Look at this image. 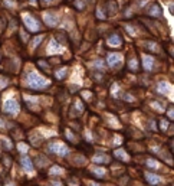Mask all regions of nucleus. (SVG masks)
Listing matches in <instances>:
<instances>
[{
    "label": "nucleus",
    "mask_w": 174,
    "mask_h": 186,
    "mask_svg": "<svg viewBox=\"0 0 174 186\" xmlns=\"http://www.w3.org/2000/svg\"><path fill=\"white\" fill-rule=\"evenodd\" d=\"M29 81H30V85L33 88H41V87L45 85V81L42 78H39L36 74H30V75H29Z\"/></svg>",
    "instance_id": "nucleus-1"
},
{
    "label": "nucleus",
    "mask_w": 174,
    "mask_h": 186,
    "mask_svg": "<svg viewBox=\"0 0 174 186\" xmlns=\"http://www.w3.org/2000/svg\"><path fill=\"white\" fill-rule=\"evenodd\" d=\"M115 156H118V157H121L122 160H125V159H128L125 153H121V150H117V152H115Z\"/></svg>",
    "instance_id": "nucleus-6"
},
{
    "label": "nucleus",
    "mask_w": 174,
    "mask_h": 186,
    "mask_svg": "<svg viewBox=\"0 0 174 186\" xmlns=\"http://www.w3.org/2000/svg\"><path fill=\"white\" fill-rule=\"evenodd\" d=\"M94 162H95V163H98V165H101V162H104V165H107V163H108V157H107L105 155L99 153V155L94 159Z\"/></svg>",
    "instance_id": "nucleus-4"
},
{
    "label": "nucleus",
    "mask_w": 174,
    "mask_h": 186,
    "mask_svg": "<svg viewBox=\"0 0 174 186\" xmlns=\"http://www.w3.org/2000/svg\"><path fill=\"white\" fill-rule=\"evenodd\" d=\"M41 39H42V36H38V38H36V41L33 42V46H36V45H38V43L41 42Z\"/></svg>",
    "instance_id": "nucleus-7"
},
{
    "label": "nucleus",
    "mask_w": 174,
    "mask_h": 186,
    "mask_svg": "<svg viewBox=\"0 0 174 186\" xmlns=\"http://www.w3.org/2000/svg\"><path fill=\"white\" fill-rule=\"evenodd\" d=\"M45 2H48V0H45Z\"/></svg>",
    "instance_id": "nucleus-8"
},
{
    "label": "nucleus",
    "mask_w": 174,
    "mask_h": 186,
    "mask_svg": "<svg viewBox=\"0 0 174 186\" xmlns=\"http://www.w3.org/2000/svg\"><path fill=\"white\" fill-rule=\"evenodd\" d=\"M6 111H10V113H16V111H17L16 102H15V101H7V102H6Z\"/></svg>",
    "instance_id": "nucleus-5"
},
{
    "label": "nucleus",
    "mask_w": 174,
    "mask_h": 186,
    "mask_svg": "<svg viewBox=\"0 0 174 186\" xmlns=\"http://www.w3.org/2000/svg\"><path fill=\"white\" fill-rule=\"evenodd\" d=\"M22 166H23L26 170H32V169H33V163L30 162L29 157H23V159H22Z\"/></svg>",
    "instance_id": "nucleus-3"
},
{
    "label": "nucleus",
    "mask_w": 174,
    "mask_h": 186,
    "mask_svg": "<svg viewBox=\"0 0 174 186\" xmlns=\"http://www.w3.org/2000/svg\"><path fill=\"white\" fill-rule=\"evenodd\" d=\"M145 179H147V182L151 183V185H157V183H160V177L155 176V175H153V173H147Z\"/></svg>",
    "instance_id": "nucleus-2"
}]
</instances>
